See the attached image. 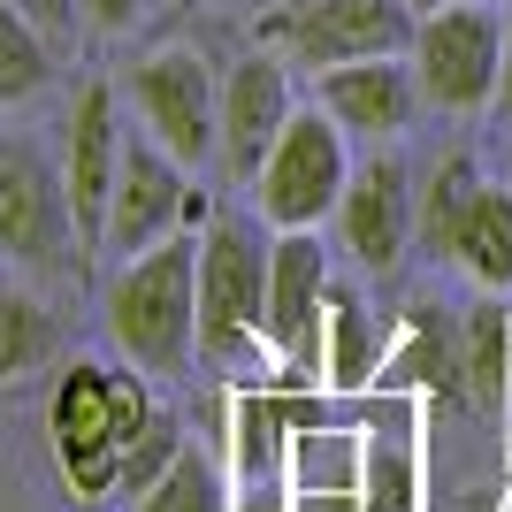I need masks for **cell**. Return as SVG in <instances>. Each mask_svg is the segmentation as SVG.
I'll use <instances>...</instances> for the list:
<instances>
[{
  "mask_svg": "<svg viewBox=\"0 0 512 512\" xmlns=\"http://www.w3.org/2000/svg\"><path fill=\"white\" fill-rule=\"evenodd\" d=\"M161 406H153V375L146 367H107V360H77L62 367V383L46 398V444H54V474H62L69 505H107L123 497V467L130 451L153 436Z\"/></svg>",
  "mask_w": 512,
  "mask_h": 512,
  "instance_id": "cell-1",
  "label": "cell"
},
{
  "mask_svg": "<svg viewBox=\"0 0 512 512\" xmlns=\"http://www.w3.org/2000/svg\"><path fill=\"white\" fill-rule=\"evenodd\" d=\"M107 337L146 375H184L199 352V237H161L107 283Z\"/></svg>",
  "mask_w": 512,
  "mask_h": 512,
  "instance_id": "cell-2",
  "label": "cell"
},
{
  "mask_svg": "<svg viewBox=\"0 0 512 512\" xmlns=\"http://www.w3.org/2000/svg\"><path fill=\"white\" fill-rule=\"evenodd\" d=\"M413 245L428 260L467 268L482 291H512V184H490L467 153L436 161V176H428V192H421Z\"/></svg>",
  "mask_w": 512,
  "mask_h": 512,
  "instance_id": "cell-3",
  "label": "cell"
},
{
  "mask_svg": "<svg viewBox=\"0 0 512 512\" xmlns=\"http://www.w3.org/2000/svg\"><path fill=\"white\" fill-rule=\"evenodd\" d=\"M268 245L260 222L214 214L199 230V352L214 367H237L268 344Z\"/></svg>",
  "mask_w": 512,
  "mask_h": 512,
  "instance_id": "cell-4",
  "label": "cell"
},
{
  "mask_svg": "<svg viewBox=\"0 0 512 512\" xmlns=\"http://www.w3.org/2000/svg\"><path fill=\"white\" fill-rule=\"evenodd\" d=\"M406 62H413V85H421V107L482 115L497 100V69H505V16L482 0H451V8L413 23Z\"/></svg>",
  "mask_w": 512,
  "mask_h": 512,
  "instance_id": "cell-5",
  "label": "cell"
},
{
  "mask_svg": "<svg viewBox=\"0 0 512 512\" xmlns=\"http://www.w3.org/2000/svg\"><path fill=\"white\" fill-rule=\"evenodd\" d=\"M344 184H352V153H344V130L329 107H299L283 138L268 146L253 176V199H260V222L268 230H321L337 214Z\"/></svg>",
  "mask_w": 512,
  "mask_h": 512,
  "instance_id": "cell-6",
  "label": "cell"
},
{
  "mask_svg": "<svg viewBox=\"0 0 512 512\" xmlns=\"http://www.w3.org/2000/svg\"><path fill=\"white\" fill-rule=\"evenodd\" d=\"M123 100L138 107V130L161 138L184 169H207L214 161V146H222V85H214L199 46H153V54H138L123 77Z\"/></svg>",
  "mask_w": 512,
  "mask_h": 512,
  "instance_id": "cell-7",
  "label": "cell"
},
{
  "mask_svg": "<svg viewBox=\"0 0 512 512\" xmlns=\"http://www.w3.org/2000/svg\"><path fill=\"white\" fill-rule=\"evenodd\" d=\"M0 260H16L31 276H62L69 260H85L62 169L16 130L0 138Z\"/></svg>",
  "mask_w": 512,
  "mask_h": 512,
  "instance_id": "cell-8",
  "label": "cell"
},
{
  "mask_svg": "<svg viewBox=\"0 0 512 512\" xmlns=\"http://www.w3.org/2000/svg\"><path fill=\"white\" fill-rule=\"evenodd\" d=\"M413 8L406 0H283L260 23V39L299 69H337L367 54H406L413 46Z\"/></svg>",
  "mask_w": 512,
  "mask_h": 512,
  "instance_id": "cell-9",
  "label": "cell"
},
{
  "mask_svg": "<svg viewBox=\"0 0 512 512\" xmlns=\"http://www.w3.org/2000/svg\"><path fill=\"white\" fill-rule=\"evenodd\" d=\"M184 176H192V169H184L161 138L130 130V138H123V176H115V199H107L100 253L130 260V253H146V245H161V237H176L184 222H199L207 199H199Z\"/></svg>",
  "mask_w": 512,
  "mask_h": 512,
  "instance_id": "cell-10",
  "label": "cell"
},
{
  "mask_svg": "<svg viewBox=\"0 0 512 512\" xmlns=\"http://www.w3.org/2000/svg\"><path fill=\"white\" fill-rule=\"evenodd\" d=\"M329 253L314 230H276L268 245V352L291 383H321V321H329Z\"/></svg>",
  "mask_w": 512,
  "mask_h": 512,
  "instance_id": "cell-11",
  "label": "cell"
},
{
  "mask_svg": "<svg viewBox=\"0 0 512 512\" xmlns=\"http://www.w3.org/2000/svg\"><path fill=\"white\" fill-rule=\"evenodd\" d=\"M123 107L115 85H85L69 107V138H62V184H69V214H77V245L100 253L107 237V199H115V176H123Z\"/></svg>",
  "mask_w": 512,
  "mask_h": 512,
  "instance_id": "cell-12",
  "label": "cell"
},
{
  "mask_svg": "<svg viewBox=\"0 0 512 512\" xmlns=\"http://www.w3.org/2000/svg\"><path fill=\"white\" fill-rule=\"evenodd\" d=\"M413 222H421L413 169L398 161V153L360 161V169H352V184H344V199H337V237H344V253L360 260L367 276H390V268L406 260V245H413Z\"/></svg>",
  "mask_w": 512,
  "mask_h": 512,
  "instance_id": "cell-13",
  "label": "cell"
},
{
  "mask_svg": "<svg viewBox=\"0 0 512 512\" xmlns=\"http://www.w3.org/2000/svg\"><path fill=\"white\" fill-rule=\"evenodd\" d=\"M291 115H299V107H291L283 54H245V62H230V77H222V146H214V161H222L237 184H253Z\"/></svg>",
  "mask_w": 512,
  "mask_h": 512,
  "instance_id": "cell-14",
  "label": "cell"
},
{
  "mask_svg": "<svg viewBox=\"0 0 512 512\" xmlns=\"http://www.w3.org/2000/svg\"><path fill=\"white\" fill-rule=\"evenodd\" d=\"M314 107L337 115L344 138H398L421 115V85L406 54H367V62L314 69Z\"/></svg>",
  "mask_w": 512,
  "mask_h": 512,
  "instance_id": "cell-15",
  "label": "cell"
},
{
  "mask_svg": "<svg viewBox=\"0 0 512 512\" xmlns=\"http://www.w3.org/2000/svg\"><path fill=\"white\" fill-rule=\"evenodd\" d=\"M360 474H367V436L360 428H321L299 421L291 451H283V490L291 497H329L337 512H360Z\"/></svg>",
  "mask_w": 512,
  "mask_h": 512,
  "instance_id": "cell-16",
  "label": "cell"
},
{
  "mask_svg": "<svg viewBox=\"0 0 512 512\" xmlns=\"http://www.w3.org/2000/svg\"><path fill=\"white\" fill-rule=\"evenodd\" d=\"M314 421V406L299 398H276V390H237L230 398V459L222 467L237 482H283V451H291V428Z\"/></svg>",
  "mask_w": 512,
  "mask_h": 512,
  "instance_id": "cell-17",
  "label": "cell"
},
{
  "mask_svg": "<svg viewBox=\"0 0 512 512\" xmlns=\"http://www.w3.org/2000/svg\"><path fill=\"white\" fill-rule=\"evenodd\" d=\"M383 383V352H375V321H367L360 291H329V321H321V390H367Z\"/></svg>",
  "mask_w": 512,
  "mask_h": 512,
  "instance_id": "cell-18",
  "label": "cell"
},
{
  "mask_svg": "<svg viewBox=\"0 0 512 512\" xmlns=\"http://www.w3.org/2000/svg\"><path fill=\"white\" fill-rule=\"evenodd\" d=\"M62 352V321L39 291L23 283H0V390H16L23 375H39L46 360Z\"/></svg>",
  "mask_w": 512,
  "mask_h": 512,
  "instance_id": "cell-19",
  "label": "cell"
},
{
  "mask_svg": "<svg viewBox=\"0 0 512 512\" xmlns=\"http://www.w3.org/2000/svg\"><path fill=\"white\" fill-rule=\"evenodd\" d=\"M130 512H237V490H230V467L214 451H176L169 467L153 474L146 490L130 497Z\"/></svg>",
  "mask_w": 512,
  "mask_h": 512,
  "instance_id": "cell-20",
  "label": "cell"
},
{
  "mask_svg": "<svg viewBox=\"0 0 512 512\" xmlns=\"http://www.w3.org/2000/svg\"><path fill=\"white\" fill-rule=\"evenodd\" d=\"M459 344H467V406L482 421H497L512 406V314L505 306H474Z\"/></svg>",
  "mask_w": 512,
  "mask_h": 512,
  "instance_id": "cell-21",
  "label": "cell"
},
{
  "mask_svg": "<svg viewBox=\"0 0 512 512\" xmlns=\"http://www.w3.org/2000/svg\"><path fill=\"white\" fill-rule=\"evenodd\" d=\"M54 85V39L23 16L16 0H0V107H23Z\"/></svg>",
  "mask_w": 512,
  "mask_h": 512,
  "instance_id": "cell-22",
  "label": "cell"
},
{
  "mask_svg": "<svg viewBox=\"0 0 512 512\" xmlns=\"http://www.w3.org/2000/svg\"><path fill=\"white\" fill-rule=\"evenodd\" d=\"M360 512H421V467H413V436H367V474H360Z\"/></svg>",
  "mask_w": 512,
  "mask_h": 512,
  "instance_id": "cell-23",
  "label": "cell"
},
{
  "mask_svg": "<svg viewBox=\"0 0 512 512\" xmlns=\"http://www.w3.org/2000/svg\"><path fill=\"white\" fill-rule=\"evenodd\" d=\"M383 383H413V390H444V398H467V344L451 329H413V344L383 367Z\"/></svg>",
  "mask_w": 512,
  "mask_h": 512,
  "instance_id": "cell-24",
  "label": "cell"
},
{
  "mask_svg": "<svg viewBox=\"0 0 512 512\" xmlns=\"http://www.w3.org/2000/svg\"><path fill=\"white\" fill-rule=\"evenodd\" d=\"M176 451H184V436H176V413H161V421H153V436H146L138 451H130V467H123V497H138V490L153 482V474H161V467L176 459Z\"/></svg>",
  "mask_w": 512,
  "mask_h": 512,
  "instance_id": "cell-25",
  "label": "cell"
},
{
  "mask_svg": "<svg viewBox=\"0 0 512 512\" xmlns=\"http://www.w3.org/2000/svg\"><path fill=\"white\" fill-rule=\"evenodd\" d=\"M16 8H23L31 23H39V31H46L54 46H69V39H77V16H85V0H16Z\"/></svg>",
  "mask_w": 512,
  "mask_h": 512,
  "instance_id": "cell-26",
  "label": "cell"
},
{
  "mask_svg": "<svg viewBox=\"0 0 512 512\" xmlns=\"http://www.w3.org/2000/svg\"><path fill=\"white\" fill-rule=\"evenodd\" d=\"M138 16H146V0H85V23H92V31H130Z\"/></svg>",
  "mask_w": 512,
  "mask_h": 512,
  "instance_id": "cell-27",
  "label": "cell"
},
{
  "mask_svg": "<svg viewBox=\"0 0 512 512\" xmlns=\"http://www.w3.org/2000/svg\"><path fill=\"white\" fill-rule=\"evenodd\" d=\"M237 512H291L283 482H237Z\"/></svg>",
  "mask_w": 512,
  "mask_h": 512,
  "instance_id": "cell-28",
  "label": "cell"
},
{
  "mask_svg": "<svg viewBox=\"0 0 512 512\" xmlns=\"http://www.w3.org/2000/svg\"><path fill=\"white\" fill-rule=\"evenodd\" d=\"M490 115L512 130V16H505V69H497V100H490Z\"/></svg>",
  "mask_w": 512,
  "mask_h": 512,
  "instance_id": "cell-29",
  "label": "cell"
},
{
  "mask_svg": "<svg viewBox=\"0 0 512 512\" xmlns=\"http://www.w3.org/2000/svg\"><path fill=\"white\" fill-rule=\"evenodd\" d=\"M406 8L413 16H436V8H451V0H406Z\"/></svg>",
  "mask_w": 512,
  "mask_h": 512,
  "instance_id": "cell-30",
  "label": "cell"
}]
</instances>
